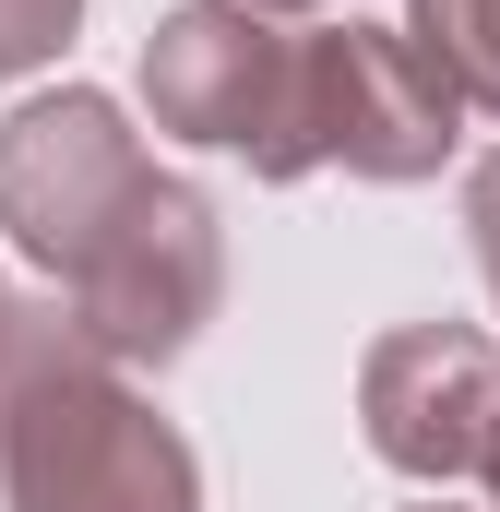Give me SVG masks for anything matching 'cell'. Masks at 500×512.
I'll use <instances>...</instances> for the list:
<instances>
[{
  "label": "cell",
  "mask_w": 500,
  "mask_h": 512,
  "mask_svg": "<svg viewBox=\"0 0 500 512\" xmlns=\"http://www.w3.org/2000/svg\"><path fill=\"white\" fill-rule=\"evenodd\" d=\"M0 501L12 512H203L179 417L120 358H96L60 310H24L0 358Z\"/></svg>",
  "instance_id": "obj_1"
},
{
  "label": "cell",
  "mask_w": 500,
  "mask_h": 512,
  "mask_svg": "<svg viewBox=\"0 0 500 512\" xmlns=\"http://www.w3.org/2000/svg\"><path fill=\"white\" fill-rule=\"evenodd\" d=\"M465 143V96L429 72V48L405 24H310L298 36V108H286V179L346 167V179H441Z\"/></svg>",
  "instance_id": "obj_2"
},
{
  "label": "cell",
  "mask_w": 500,
  "mask_h": 512,
  "mask_svg": "<svg viewBox=\"0 0 500 512\" xmlns=\"http://www.w3.org/2000/svg\"><path fill=\"white\" fill-rule=\"evenodd\" d=\"M215 298H227V227H215V203H203L191 179H167V167H143V191H131L120 215L84 239V262L60 274V322H72L96 358H120V370L191 358L203 322H215Z\"/></svg>",
  "instance_id": "obj_3"
},
{
  "label": "cell",
  "mask_w": 500,
  "mask_h": 512,
  "mask_svg": "<svg viewBox=\"0 0 500 512\" xmlns=\"http://www.w3.org/2000/svg\"><path fill=\"white\" fill-rule=\"evenodd\" d=\"M143 108L179 143L250 155V179H286V108H298V36L250 0H179L143 36Z\"/></svg>",
  "instance_id": "obj_4"
},
{
  "label": "cell",
  "mask_w": 500,
  "mask_h": 512,
  "mask_svg": "<svg viewBox=\"0 0 500 512\" xmlns=\"http://www.w3.org/2000/svg\"><path fill=\"white\" fill-rule=\"evenodd\" d=\"M143 131L120 120V96L96 84H60V96H24L0 120V239L36 262V274H72L84 239L143 191Z\"/></svg>",
  "instance_id": "obj_5"
},
{
  "label": "cell",
  "mask_w": 500,
  "mask_h": 512,
  "mask_svg": "<svg viewBox=\"0 0 500 512\" xmlns=\"http://www.w3.org/2000/svg\"><path fill=\"white\" fill-rule=\"evenodd\" d=\"M500 417V346L477 322H405L358 358V429L393 477L417 489H453L477 477V441Z\"/></svg>",
  "instance_id": "obj_6"
},
{
  "label": "cell",
  "mask_w": 500,
  "mask_h": 512,
  "mask_svg": "<svg viewBox=\"0 0 500 512\" xmlns=\"http://www.w3.org/2000/svg\"><path fill=\"white\" fill-rule=\"evenodd\" d=\"M405 36L429 48V72H441L465 108H489V120H500V0H417Z\"/></svg>",
  "instance_id": "obj_7"
},
{
  "label": "cell",
  "mask_w": 500,
  "mask_h": 512,
  "mask_svg": "<svg viewBox=\"0 0 500 512\" xmlns=\"http://www.w3.org/2000/svg\"><path fill=\"white\" fill-rule=\"evenodd\" d=\"M72 24H84V0H0V84L12 72H48L72 48Z\"/></svg>",
  "instance_id": "obj_8"
},
{
  "label": "cell",
  "mask_w": 500,
  "mask_h": 512,
  "mask_svg": "<svg viewBox=\"0 0 500 512\" xmlns=\"http://www.w3.org/2000/svg\"><path fill=\"white\" fill-rule=\"evenodd\" d=\"M465 239H477V274H489V310H500V155L465 167Z\"/></svg>",
  "instance_id": "obj_9"
},
{
  "label": "cell",
  "mask_w": 500,
  "mask_h": 512,
  "mask_svg": "<svg viewBox=\"0 0 500 512\" xmlns=\"http://www.w3.org/2000/svg\"><path fill=\"white\" fill-rule=\"evenodd\" d=\"M477 489L500 501V417H489V441H477Z\"/></svg>",
  "instance_id": "obj_10"
},
{
  "label": "cell",
  "mask_w": 500,
  "mask_h": 512,
  "mask_svg": "<svg viewBox=\"0 0 500 512\" xmlns=\"http://www.w3.org/2000/svg\"><path fill=\"white\" fill-rule=\"evenodd\" d=\"M262 24H298V12H334V0H250Z\"/></svg>",
  "instance_id": "obj_11"
},
{
  "label": "cell",
  "mask_w": 500,
  "mask_h": 512,
  "mask_svg": "<svg viewBox=\"0 0 500 512\" xmlns=\"http://www.w3.org/2000/svg\"><path fill=\"white\" fill-rule=\"evenodd\" d=\"M12 334H24V298H12V286H0V358H12Z\"/></svg>",
  "instance_id": "obj_12"
},
{
  "label": "cell",
  "mask_w": 500,
  "mask_h": 512,
  "mask_svg": "<svg viewBox=\"0 0 500 512\" xmlns=\"http://www.w3.org/2000/svg\"><path fill=\"white\" fill-rule=\"evenodd\" d=\"M417 512H453V501H417Z\"/></svg>",
  "instance_id": "obj_13"
}]
</instances>
